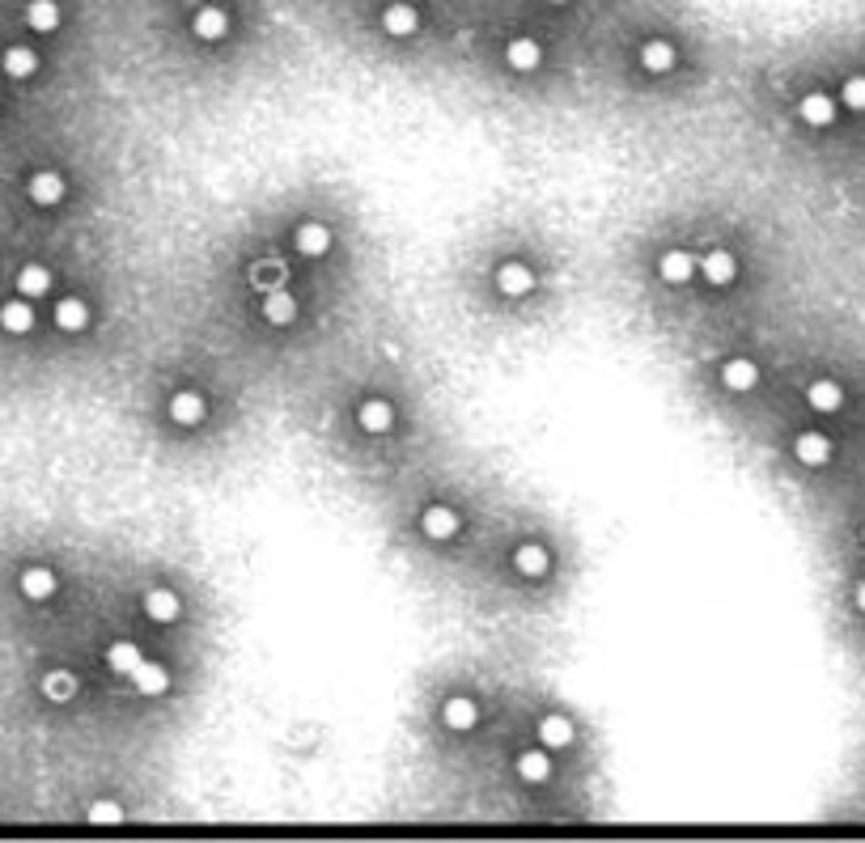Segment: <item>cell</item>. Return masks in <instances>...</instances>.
I'll list each match as a JSON object with an SVG mask.
<instances>
[{"mask_svg": "<svg viewBox=\"0 0 865 843\" xmlns=\"http://www.w3.org/2000/svg\"><path fill=\"white\" fill-rule=\"evenodd\" d=\"M420 26V14L407 5V0H395V5H386V14H382V30L386 34H395V39H407V34H416Z\"/></svg>", "mask_w": 865, "mask_h": 843, "instance_id": "cell-8", "label": "cell"}, {"mask_svg": "<svg viewBox=\"0 0 865 843\" xmlns=\"http://www.w3.org/2000/svg\"><path fill=\"white\" fill-rule=\"evenodd\" d=\"M547 5H569V0H547Z\"/></svg>", "mask_w": 865, "mask_h": 843, "instance_id": "cell-36", "label": "cell"}, {"mask_svg": "<svg viewBox=\"0 0 865 843\" xmlns=\"http://www.w3.org/2000/svg\"><path fill=\"white\" fill-rule=\"evenodd\" d=\"M505 60H509V69L514 72H535L539 64H544V47L535 39H514L509 47H505Z\"/></svg>", "mask_w": 865, "mask_h": 843, "instance_id": "cell-14", "label": "cell"}, {"mask_svg": "<svg viewBox=\"0 0 865 843\" xmlns=\"http://www.w3.org/2000/svg\"><path fill=\"white\" fill-rule=\"evenodd\" d=\"M264 319L272 322V327H289V322L297 319V297L284 289H272L264 297Z\"/></svg>", "mask_w": 865, "mask_h": 843, "instance_id": "cell-16", "label": "cell"}, {"mask_svg": "<svg viewBox=\"0 0 865 843\" xmlns=\"http://www.w3.org/2000/svg\"><path fill=\"white\" fill-rule=\"evenodd\" d=\"M420 530H424L432 542H442V539H454L462 530V522H459V513L446 509V505H429L424 517H420Z\"/></svg>", "mask_w": 865, "mask_h": 843, "instance_id": "cell-1", "label": "cell"}, {"mask_svg": "<svg viewBox=\"0 0 865 843\" xmlns=\"http://www.w3.org/2000/svg\"><path fill=\"white\" fill-rule=\"evenodd\" d=\"M293 246L306 255V259H319V255H327L331 250V229L327 225H319V221H306V225H297V234H293Z\"/></svg>", "mask_w": 865, "mask_h": 843, "instance_id": "cell-6", "label": "cell"}, {"mask_svg": "<svg viewBox=\"0 0 865 843\" xmlns=\"http://www.w3.org/2000/svg\"><path fill=\"white\" fill-rule=\"evenodd\" d=\"M861 539H865V530H861Z\"/></svg>", "mask_w": 865, "mask_h": 843, "instance_id": "cell-37", "label": "cell"}, {"mask_svg": "<svg viewBox=\"0 0 865 843\" xmlns=\"http://www.w3.org/2000/svg\"><path fill=\"white\" fill-rule=\"evenodd\" d=\"M721 382H726L730 390H755V382H759V369H755V360L734 357V360H726V369H721Z\"/></svg>", "mask_w": 865, "mask_h": 843, "instance_id": "cell-22", "label": "cell"}, {"mask_svg": "<svg viewBox=\"0 0 865 843\" xmlns=\"http://www.w3.org/2000/svg\"><path fill=\"white\" fill-rule=\"evenodd\" d=\"M539 742L547 750H564L572 742V720L569 717H544L539 720Z\"/></svg>", "mask_w": 865, "mask_h": 843, "instance_id": "cell-26", "label": "cell"}, {"mask_svg": "<svg viewBox=\"0 0 865 843\" xmlns=\"http://www.w3.org/2000/svg\"><path fill=\"white\" fill-rule=\"evenodd\" d=\"M56 572L51 568H26L22 572V594L30 598V602H47V598L56 594Z\"/></svg>", "mask_w": 865, "mask_h": 843, "instance_id": "cell-18", "label": "cell"}, {"mask_svg": "<svg viewBox=\"0 0 865 843\" xmlns=\"http://www.w3.org/2000/svg\"><path fill=\"white\" fill-rule=\"evenodd\" d=\"M17 292H22V297H42V292H51V272L39 267V263H26V267L17 272Z\"/></svg>", "mask_w": 865, "mask_h": 843, "instance_id": "cell-27", "label": "cell"}, {"mask_svg": "<svg viewBox=\"0 0 865 843\" xmlns=\"http://www.w3.org/2000/svg\"><path fill=\"white\" fill-rule=\"evenodd\" d=\"M674 42H666V39H649L641 47V69L645 72H654V77H662V72H670L674 69Z\"/></svg>", "mask_w": 865, "mask_h": 843, "instance_id": "cell-15", "label": "cell"}, {"mask_svg": "<svg viewBox=\"0 0 865 843\" xmlns=\"http://www.w3.org/2000/svg\"><path fill=\"white\" fill-rule=\"evenodd\" d=\"M857 610H861V615H865V581L857 585Z\"/></svg>", "mask_w": 865, "mask_h": 843, "instance_id": "cell-35", "label": "cell"}, {"mask_svg": "<svg viewBox=\"0 0 865 843\" xmlns=\"http://www.w3.org/2000/svg\"><path fill=\"white\" fill-rule=\"evenodd\" d=\"M840 97H844L849 111H865V77H849L844 89H840Z\"/></svg>", "mask_w": 865, "mask_h": 843, "instance_id": "cell-33", "label": "cell"}, {"mask_svg": "<svg viewBox=\"0 0 865 843\" xmlns=\"http://www.w3.org/2000/svg\"><path fill=\"white\" fill-rule=\"evenodd\" d=\"M56 327L60 331H85L89 327V305L81 297H64L56 305Z\"/></svg>", "mask_w": 865, "mask_h": 843, "instance_id": "cell-23", "label": "cell"}, {"mask_svg": "<svg viewBox=\"0 0 865 843\" xmlns=\"http://www.w3.org/2000/svg\"><path fill=\"white\" fill-rule=\"evenodd\" d=\"M170 420L182 424V429H196L200 420H204V399H200L196 390H179V394L170 399Z\"/></svg>", "mask_w": 865, "mask_h": 843, "instance_id": "cell-11", "label": "cell"}, {"mask_svg": "<svg viewBox=\"0 0 865 843\" xmlns=\"http://www.w3.org/2000/svg\"><path fill=\"white\" fill-rule=\"evenodd\" d=\"M179 610H182L179 594L166 589V585H153V589L144 594V615H149L153 623H174L179 619Z\"/></svg>", "mask_w": 865, "mask_h": 843, "instance_id": "cell-5", "label": "cell"}, {"mask_svg": "<svg viewBox=\"0 0 865 843\" xmlns=\"http://www.w3.org/2000/svg\"><path fill=\"white\" fill-rule=\"evenodd\" d=\"M140 662H144V657H140V649L132 640H115L111 649H107V665H111L115 674H132Z\"/></svg>", "mask_w": 865, "mask_h": 843, "instance_id": "cell-31", "label": "cell"}, {"mask_svg": "<svg viewBox=\"0 0 865 843\" xmlns=\"http://www.w3.org/2000/svg\"><path fill=\"white\" fill-rule=\"evenodd\" d=\"M251 276H255V289H267V292H272V289H280V284H284V267H280V263H259Z\"/></svg>", "mask_w": 865, "mask_h": 843, "instance_id": "cell-32", "label": "cell"}, {"mask_svg": "<svg viewBox=\"0 0 865 843\" xmlns=\"http://www.w3.org/2000/svg\"><path fill=\"white\" fill-rule=\"evenodd\" d=\"M191 30H196V39H204V42H221L225 34H229V14L217 9V5H204V9H196V17H191Z\"/></svg>", "mask_w": 865, "mask_h": 843, "instance_id": "cell-3", "label": "cell"}, {"mask_svg": "<svg viewBox=\"0 0 865 843\" xmlns=\"http://www.w3.org/2000/svg\"><path fill=\"white\" fill-rule=\"evenodd\" d=\"M517 775H522L526 784H544L547 775H552V759H547L544 750H526V755H517Z\"/></svg>", "mask_w": 865, "mask_h": 843, "instance_id": "cell-30", "label": "cell"}, {"mask_svg": "<svg viewBox=\"0 0 865 843\" xmlns=\"http://www.w3.org/2000/svg\"><path fill=\"white\" fill-rule=\"evenodd\" d=\"M26 26L39 34H51L60 26V5L56 0H30L26 5Z\"/></svg>", "mask_w": 865, "mask_h": 843, "instance_id": "cell-25", "label": "cell"}, {"mask_svg": "<svg viewBox=\"0 0 865 843\" xmlns=\"http://www.w3.org/2000/svg\"><path fill=\"white\" fill-rule=\"evenodd\" d=\"M26 191H30V199H34V204H39V208H51V204H60V199H64V191H69V182L60 179L56 170H39V174H30Z\"/></svg>", "mask_w": 865, "mask_h": 843, "instance_id": "cell-2", "label": "cell"}, {"mask_svg": "<svg viewBox=\"0 0 865 843\" xmlns=\"http://www.w3.org/2000/svg\"><path fill=\"white\" fill-rule=\"evenodd\" d=\"M794 454L802 467H823L827 458H832V441H827L823 432H802L794 441Z\"/></svg>", "mask_w": 865, "mask_h": 843, "instance_id": "cell-13", "label": "cell"}, {"mask_svg": "<svg viewBox=\"0 0 865 843\" xmlns=\"http://www.w3.org/2000/svg\"><path fill=\"white\" fill-rule=\"evenodd\" d=\"M0 327H5L9 335H26L30 327H34V310H30V297L0 305Z\"/></svg>", "mask_w": 865, "mask_h": 843, "instance_id": "cell-19", "label": "cell"}, {"mask_svg": "<svg viewBox=\"0 0 865 843\" xmlns=\"http://www.w3.org/2000/svg\"><path fill=\"white\" fill-rule=\"evenodd\" d=\"M0 64H5V72H9L14 81H26V77H34V69H39V56H34L30 47H9Z\"/></svg>", "mask_w": 865, "mask_h": 843, "instance_id": "cell-29", "label": "cell"}, {"mask_svg": "<svg viewBox=\"0 0 865 843\" xmlns=\"http://www.w3.org/2000/svg\"><path fill=\"white\" fill-rule=\"evenodd\" d=\"M442 720H446L454 733H467V729H475L479 712H475V704L467 695H454V699H446V708H442Z\"/></svg>", "mask_w": 865, "mask_h": 843, "instance_id": "cell-20", "label": "cell"}, {"mask_svg": "<svg viewBox=\"0 0 865 843\" xmlns=\"http://www.w3.org/2000/svg\"><path fill=\"white\" fill-rule=\"evenodd\" d=\"M89 822H124V805L94 801V805H89Z\"/></svg>", "mask_w": 865, "mask_h": 843, "instance_id": "cell-34", "label": "cell"}, {"mask_svg": "<svg viewBox=\"0 0 865 843\" xmlns=\"http://www.w3.org/2000/svg\"><path fill=\"white\" fill-rule=\"evenodd\" d=\"M797 115H802L810 127H827L832 119H836V102H832L827 94H806L802 97V107H797Z\"/></svg>", "mask_w": 865, "mask_h": 843, "instance_id": "cell-21", "label": "cell"}, {"mask_svg": "<svg viewBox=\"0 0 865 843\" xmlns=\"http://www.w3.org/2000/svg\"><path fill=\"white\" fill-rule=\"evenodd\" d=\"M657 272H662L666 284H687V280L696 276V259H692L687 250H666V255L657 259Z\"/></svg>", "mask_w": 865, "mask_h": 843, "instance_id": "cell-12", "label": "cell"}, {"mask_svg": "<svg viewBox=\"0 0 865 843\" xmlns=\"http://www.w3.org/2000/svg\"><path fill=\"white\" fill-rule=\"evenodd\" d=\"M132 687H136L140 695H162L170 687V674H166V665H157V662H140L136 670H132Z\"/></svg>", "mask_w": 865, "mask_h": 843, "instance_id": "cell-17", "label": "cell"}, {"mask_svg": "<svg viewBox=\"0 0 865 843\" xmlns=\"http://www.w3.org/2000/svg\"><path fill=\"white\" fill-rule=\"evenodd\" d=\"M497 289H501L505 297H526V292L535 289V272L526 263H501V267H497Z\"/></svg>", "mask_w": 865, "mask_h": 843, "instance_id": "cell-4", "label": "cell"}, {"mask_svg": "<svg viewBox=\"0 0 865 843\" xmlns=\"http://www.w3.org/2000/svg\"><path fill=\"white\" fill-rule=\"evenodd\" d=\"M514 564L522 577H544L547 572V547L544 542H522L514 551Z\"/></svg>", "mask_w": 865, "mask_h": 843, "instance_id": "cell-24", "label": "cell"}, {"mask_svg": "<svg viewBox=\"0 0 865 843\" xmlns=\"http://www.w3.org/2000/svg\"><path fill=\"white\" fill-rule=\"evenodd\" d=\"M696 267L704 272V280H709V284H717V289L739 276V263H734V255H730V250H709L704 259H696Z\"/></svg>", "mask_w": 865, "mask_h": 843, "instance_id": "cell-7", "label": "cell"}, {"mask_svg": "<svg viewBox=\"0 0 865 843\" xmlns=\"http://www.w3.org/2000/svg\"><path fill=\"white\" fill-rule=\"evenodd\" d=\"M806 403L814 407L819 415H832L844 407V390H840V382H832V377H819V382H810L806 390Z\"/></svg>", "mask_w": 865, "mask_h": 843, "instance_id": "cell-9", "label": "cell"}, {"mask_svg": "<svg viewBox=\"0 0 865 843\" xmlns=\"http://www.w3.org/2000/svg\"><path fill=\"white\" fill-rule=\"evenodd\" d=\"M42 695H47L51 704H69L72 695H77V678H72L69 670H51V674H42Z\"/></svg>", "mask_w": 865, "mask_h": 843, "instance_id": "cell-28", "label": "cell"}, {"mask_svg": "<svg viewBox=\"0 0 865 843\" xmlns=\"http://www.w3.org/2000/svg\"><path fill=\"white\" fill-rule=\"evenodd\" d=\"M357 424L365 432H391L395 429V407L386 399H365L357 412Z\"/></svg>", "mask_w": 865, "mask_h": 843, "instance_id": "cell-10", "label": "cell"}]
</instances>
